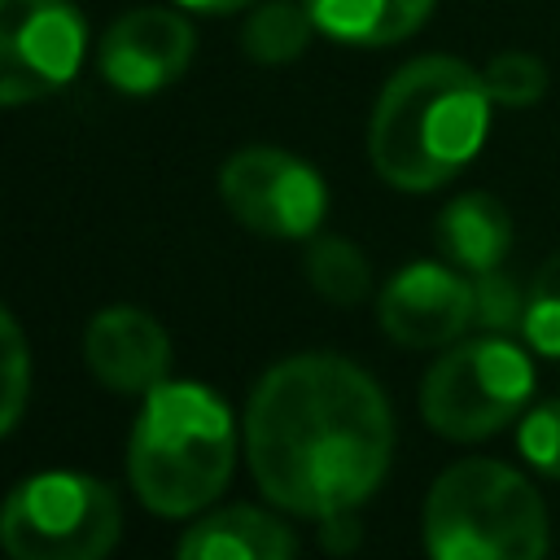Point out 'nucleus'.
Masks as SVG:
<instances>
[{
	"mask_svg": "<svg viewBox=\"0 0 560 560\" xmlns=\"http://www.w3.org/2000/svg\"><path fill=\"white\" fill-rule=\"evenodd\" d=\"M394 416L381 385L341 354L276 363L245 407V455L258 490L298 516H337L389 472Z\"/></svg>",
	"mask_w": 560,
	"mask_h": 560,
	"instance_id": "1",
	"label": "nucleus"
},
{
	"mask_svg": "<svg viewBox=\"0 0 560 560\" xmlns=\"http://www.w3.org/2000/svg\"><path fill=\"white\" fill-rule=\"evenodd\" d=\"M490 92L481 70L459 57H416L381 88L368 153L385 184L429 192L455 179L490 131Z\"/></svg>",
	"mask_w": 560,
	"mask_h": 560,
	"instance_id": "2",
	"label": "nucleus"
},
{
	"mask_svg": "<svg viewBox=\"0 0 560 560\" xmlns=\"http://www.w3.org/2000/svg\"><path fill=\"white\" fill-rule=\"evenodd\" d=\"M236 468V424L228 402L197 381H162L144 394L127 446L136 499L158 516L210 508Z\"/></svg>",
	"mask_w": 560,
	"mask_h": 560,
	"instance_id": "3",
	"label": "nucleus"
},
{
	"mask_svg": "<svg viewBox=\"0 0 560 560\" xmlns=\"http://www.w3.org/2000/svg\"><path fill=\"white\" fill-rule=\"evenodd\" d=\"M429 560H547L542 494L499 459L451 464L424 499Z\"/></svg>",
	"mask_w": 560,
	"mask_h": 560,
	"instance_id": "4",
	"label": "nucleus"
},
{
	"mask_svg": "<svg viewBox=\"0 0 560 560\" xmlns=\"http://www.w3.org/2000/svg\"><path fill=\"white\" fill-rule=\"evenodd\" d=\"M118 529V494L88 472H35L0 503V547L9 560H105Z\"/></svg>",
	"mask_w": 560,
	"mask_h": 560,
	"instance_id": "5",
	"label": "nucleus"
},
{
	"mask_svg": "<svg viewBox=\"0 0 560 560\" xmlns=\"http://www.w3.org/2000/svg\"><path fill=\"white\" fill-rule=\"evenodd\" d=\"M534 394V363L508 337H477L446 350L420 385V411L433 433L451 442H481L525 411Z\"/></svg>",
	"mask_w": 560,
	"mask_h": 560,
	"instance_id": "6",
	"label": "nucleus"
},
{
	"mask_svg": "<svg viewBox=\"0 0 560 560\" xmlns=\"http://www.w3.org/2000/svg\"><path fill=\"white\" fill-rule=\"evenodd\" d=\"M219 192L236 223L276 241L311 236L328 210V188L319 171L271 144L232 153L219 171Z\"/></svg>",
	"mask_w": 560,
	"mask_h": 560,
	"instance_id": "7",
	"label": "nucleus"
},
{
	"mask_svg": "<svg viewBox=\"0 0 560 560\" xmlns=\"http://www.w3.org/2000/svg\"><path fill=\"white\" fill-rule=\"evenodd\" d=\"M88 52L70 0H0V109L61 92Z\"/></svg>",
	"mask_w": 560,
	"mask_h": 560,
	"instance_id": "8",
	"label": "nucleus"
},
{
	"mask_svg": "<svg viewBox=\"0 0 560 560\" xmlns=\"http://www.w3.org/2000/svg\"><path fill=\"white\" fill-rule=\"evenodd\" d=\"M197 48V31L175 9H131L109 22L96 48V70L122 96H153L171 88Z\"/></svg>",
	"mask_w": 560,
	"mask_h": 560,
	"instance_id": "9",
	"label": "nucleus"
},
{
	"mask_svg": "<svg viewBox=\"0 0 560 560\" xmlns=\"http://www.w3.org/2000/svg\"><path fill=\"white\" fill-rule=\"evenodd\" d=\"M376 319L398 346H446L472 324V280L442 262H411L381 289Z\"/></svg>",
	"mask_w": 560,
	"mask_h": 560,
	"instance_id": "10",
	"label": "nucleus"
},
{
	"mask_svg": "<svg viewBox=\"0 0 560 560\" xmlns=\"http://www.w3.org/2000/svg\"><path fill=\"white\" fill-rule=\"evenodd\" d=\"M83 359L105 389L149 394L153 385L166 381L171 337L140 306H105L92 315V324L83 332Z\"/></svg>",
	"mask_w": 560,
	"mask_h": 560,
	"instance_id": "11",
	"label": "nucleus"
},
{
	"mask_svg": "<svg viewBox=\"0 0 560 560\" xmlns=\"http://www.w3.org/2000/svg\"><path fill=\"white\" fill-rule=\"evenodd\" d=\"M293 534L258 508H223L184 529L175 560H293Z\"/></svg>",
	"mask_w": 560,
	"mask_h": 560,
	"instance_id": "12",
	"label": "nucleus"
},
{
	"mask_svg": "<svg viewBox=\"0 0 560 560\" xmlns=\"http://www.w3.org/2000/svg\"><path fill=\"white\" fill-rule=\"evenodd\" d=\"M433 236L451 267H459L468 276L494 271L512 249V214L490 192H464L438 214Z\"/></svg>",
	"mask_w": 560,
	"mask_h": 560,
	"instance_id": "13",
	"label": "nucleus"
},
{
	"mask_svg": "<svg viewBox=\"0 0 560 560\" xmlns=\"http://www.w3.org/2000/svg\"><path fill=\"white\" fill-rule=\"evenodd\" d=\"M315 31H324L337 44L354 48H381L416 35L438 0H302Z\"/></svg>",
	"mask_w": 560,
	"mask_h": 560,
	"instance_id": "14",
	"label": "nucleus"
},
{
	"mask_svg": "<svg viewBox=\"0 0 560 560\" xmlns=\"http://www.w3.org/2000/svg\"><path fill=\"white\" fill-rule=\"evenodd\" d=\"M315 35V22L306 13V4H293V0H267L258 4L245 26H241V48L249 61L258 66H284V61H298L306 52Z\"/></svg>",
	"mask_w": 560,
	"mask_h": 560,
	"instance_id": "15",
	"label": "nucleus"
},
{
	"mask_svg": "<svg viewBox=\"0 0 560 560\" xmlns=\"http://www.w3.org/2000/svg\"><path fill=\"white\" fill-rule=\"evenodd\" d=\"M306 280L332 306H354L372 289V267L363 249L346 236H315L306 245Z\"/></svg>",
	"mask_w": 560,
	"mask_h": 560,
	"instance_id": "16",
	"label": "nucleus"
},
{
	"mask_svg": "<svg viewBox=\"0 0 560 560\" xmlns=\"http://www.w3.org/2000/svg\"><path fill=\"white\" fill-rule=\"evenodd\" d=\"M521 337L542 359H560V254H551L534 271L529 289H525V324H521Z\"/></svg>",
	"mask_w": 560,
	"mask_h": 560,
	"instance_id": "17",
	"label": "nucleus"
},
{
	"mask_svg": "<svg viewBox=\"0 0 560 560\" xmlns=\"http://www.w3.org/2000/svg\"><path fill=\"white\" fill-rule=\"evenodd\" d=\"M26 398H31V350L9 306H0V438L22 420Z\"/></svg>",
	"mask_w": 560,
	"mask_h": 560,
	"instance_id": "18",
	"label": "nucleus"
},
{
	"mask_svg": "<svg viewBox=\"0 0 560 560\" xmlns=\"http://www.w3.org/2000/svg\"><path fill=\"white\" fill-rule=\"evenodd\" d=\"M481 79H486L490 101L508 105V109H525V105L542 101V92H547V66L534 52H494L486 61Z\"/></svg>",
	"mask_w": 560,
	"mask_h": 560,
	"instance_id": "19",
	"label": "nucleus"
},
{
	"mask_svg": "<svg viewBox=\"0 0 560 560\" xmlns=\"http://www.w3.org/2000/svg\"><path fill=\"white\" fill-rule=\"evenodd\" d=\"M472 324L494 332V337H512L525 324V289L508 276V271H477L472 276Z\"/></svg>",
	"mask_w": 560,
	"mask_h": 560,
	"instance_id": "20",
	"label": "nucleus"
},
{
	"mask_svg": "<svg viewBox=\"0 0 560 560\" xmlns=\"http://www.w3.org/2000/svg\"><path fill=\"white\" fill-rule=\"evenodd\" d=\"M516 446H521L529 468L560 481V398H547V402H538L521 416Z\"/></svg>",
	"mask_w": 560,
	"mask_h": 560,
	"instance_id": "21",
	"label": "nucleus"
},
{
	"mask_svg": "<svg viewBox=\"0 0 560 560\" xmlns=\"http://www.w3.org/2000/svg\"><path fill=\"white\" fill-rule=\"evenodd\" d=\"M324 542H328L332 551H346V547H354V542H359V529H354V521H350V512H337V516H324Z\"/></svg>",
	"mask_w": 560,
	"mask_h": 560,
	"instance_id": "22",
	"label": "nucleus"
},
{
	"mask_svg": "<svg viewBox=\"0 0 560 560\" xmlns=\"http://www.w3.org/2000/svg\"><path fill=\"white\" fill-rule=\"evenodd\" d=\"M175 4H184L192 13H236V9H245L254 0H175Z\"/></svg>",
	"mask_w": 560,
	"mask_h": 560,
	"instance_id": "23",
	"label": "nucleus"
}]
</instances>
